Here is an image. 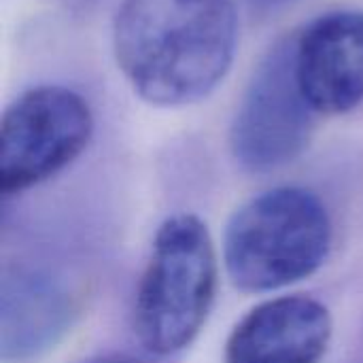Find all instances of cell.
<instances>
[{
    "mask_svg": "<svg viewBox=\"0 0 363 363\" xmlns=\"http://www.w3.org/2000/svg\"><path fill=\"white\" fill-rule=\"evenodd\" d=\"M334 321L325 304L308 296H283L257 304L232 330L225 363H319L332 342Z\"/></svg>",
    "mask_w": 363,
    "mask_h": 363,
    "instance_id": "obj_7",
    "label": "cell"
},
{
    "mask_svg": "<svg viewBox=\"0 0 363 363\" xmlns=\"http://www.w3.org/2000/svg\"><path fill=\"white\" fill-rule=\"evenodd\" d=\"M98 363H140V362H134V359H130V357H108V359H102V362Z\"/></svg>",
    "mask_w": 363,
    "mask_h": 363,
    "instance_id": "obj_8",
    "label": "cell"
},
{
    "mask_svg": "<svg viewBox=\"0 0 363 363\" xmlns=\"http://www.w3.org/2000/svg\"><path fill=\"white\" fill-rule=\"evenodd\" d=\"M332 249L325 204L302 187H274L245 202L228 221L223 264L232 285L266 294L313 277Z\"/></svg>",
    "mask_w": 363,
    "mask_h": 363,
    "instance_id": "obj_2",
    "label": "cell"
},
{
    "mask_svg": "<svg viewBox=\"0 0 363 363\" xmlns=\"http://www.w3.org/2000/svg\"><path fill=\"white\" fill-rule=\"evenodd\" d=\"M94 136L89 102L64 85L19 94L0 121V191L23 194L68 168Z\"/></svg>",
    "mask_w": 363,
    "mask_h": 363,
    "instance_id": "obj_4",
    "label": "cell"
},
{
    "mask_svg": "<svg viewBox=\"0 0 363 363\" xmlns=\"http://www.w3.org/2000/svg\"><path fill=\"white\" fill-rule=\"evenodd\" d=\"M238 45L234 0H121L113 19L115 62L151 106L204 100L228 77Z\"/></svg>",
    "mask_w": 363,
    "mask_h": 363,
    "instance_id": "obj_1",
    "label": "cell"
},
{
    "mask_svg": "<svg viewBox=\"0 0 363 363\" xmlns=\"http://www.w3.org/2000/svg\"><path fill=\"white\" fill-rule=\"evenodd\" d=\"M315 111L296 79V34L279 40L253 70L230 125L234 160L266 174L296 162L315 134Z\"/></svg>",
    "mask_w": 363,
    "mask_h": 363,
    "instance_id": "obj_5",
    "label": "cell"
},
{
    "mask_svg": "<svg viewBox=\"0 0 363 363\" xmlns=\"http://www.w3.org/2000/svg\"><path fill=\"white\" fill-rule=\"evenodd\" d=\"M296 79L317 115H345L363 102V11L315 17L296 34Z\"/></svg>",
    "mask_w": 363,
    "mask_h": 363,
    "instance_id": "obj_6",
    "label": "cell"
},
{
    "mask_svg": "<svg viewBox=\"0 0 363 363\" xmlns=\"http://www.w3.org/2000/svg\"><path fill=\"white\" fill-rule=\"evenodd\" d=\"M219 264L206 223L191 213L168 217L134 298V332L160 357L187 349L202 332L215 304Z\"/></svg>",
    "mask_w": 363,
    "mask_h": 363,
    "instance_id": "obj_3",
    "label": "cell"
}]
</instances>
